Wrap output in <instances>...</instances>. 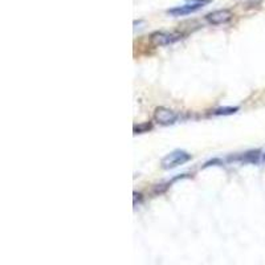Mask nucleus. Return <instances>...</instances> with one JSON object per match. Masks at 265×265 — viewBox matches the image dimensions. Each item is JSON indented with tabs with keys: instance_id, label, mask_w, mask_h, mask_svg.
<instances>
[{
	"instance_id": "1",
	"label": "nucleus",
	"mask_w": 265,
	"mask_h": 265,
	"mask_svg": "<svg viewBox=\"0 0 265 265\" xmlns=\"http://www.w3.org/2000/svg\"><path fill=\"white\" fill-rule=\"evenodd\" d=\"M210 3H211V0H187L184 4L178 5V7H175V8L168 9L167 13L175 17L187 16V15H191V13L197 12V11L201 9L207 4H210Z\"/></svg>"
},
{
	"instance_id": "2",
	"label": "nucleus",
	"mask_w": 265,
	"mask_h": 265,
	"mask_svg": "<svg viewBox=\"0 0 265 265\" xmlns=\"http://www.w3.org/2000/svg\"><path fill=\"white\" fill-rule=\"evenodd\" d=\"M188 161H191V155L188 154L187 151L183 150H175L170 154H167L165 158L162 159V168L163 170H172L178 166H182L184 163H187Z\"/></svg>"
},
{
	"instance_id": "3",
	"label": "nucleus",
	"mask_w": 265,
	"mask_h": 265,
	"mask_svg": "<svg viewBox=\"0 0 265 265\" xmlns=\"http://www.w3.org/2000/svg\"><path fill=\"white\" fill-rule=\"evenodd\" d=\"M182 36L175 32H166V31H158L150 36V41L154 47H166L170 44H174L180 39Z\"/></svg>"
},
{
	"instance_id": "4",
	"label": "nucleus",
	"mask_w": 265,
	"mask_h": 265,
	"mask_svg": "<svg viewBox=\"0 0 265 265\" xmlns=\"http://www.w3.org/2000/svg\"><path fill=\"white\" fill-rule=\"evenodd\" d=\"M154 120L157 124L162 125V126H168V125L175 124L178 120V114L168 107L161 106L155 109Z\"/></svg>"
},
{
	"instance_id": "5",
	"label": "nucleus",
	"mask_w": 265,
	"mask_h": 265,
	"mask_svg": "<svg viewBox=\"0 0 265 265\" xmlns=\"http://www.w3.org/2000/svg\"><path fill=\"white\" fill-rule=\"evenodd\" d=\"M232 19V13L228 9H218L214 12L208 13L205 16V20L212 24V26H220V24H227Z\"/></svg>"
},
{
	"instance_id": "6",
	"label": "nucleus",
	"mask_w": 265,
	"mask_h": 265,
	"mask_svg": "<svg viewBox=\"0 0 265 265\" xmlns=\"http://www.w3.org/2000/svg\"><path fill=\"white\" fill-rule=\"evenodd\" d=\"M260 151H248L241 157L243 162L247 163H257L260 161Z\"/></svg>"
},
{
	"instance_id": "7",
	"label": "nucleus",
	"mask_w": 265,
	"mask_h": 265,
	"mask_svg": "<svg viewBox=\"0 0 265 265\" xmlns=\"http://www.w3.org/2000/svg\"><path fill=\"white\" fill-rule=\"evenodd\" d=\"M237 110V107H224V109H218L215 110V116H227V114H233Z\"/></svg>"
},
{
	"instance_id": "8",
	"label": "nucleus",
	"mask_w": 265,
	"mask_h": 265,
	"mask_svg": "<svg viewBox=\"0 0 265 265\" xmlns=\"http://www.w3.org/2000/svg\"><path fill=\"white\" fill-rule=\"evenodd\" d=\"M151 129V125L150 124H145V125H139V126H134V132L135 134H139V132H145L147 130Z\"/></svg>"
},
{
	"instance_id": "9",
	"label": "nucleus",
	"mask_w": 265,
	"mask_h": 265,
	"mask_svg": "<svg viewBox=\"0 0 265 265\" xmlns=\"http://www.w3.org/2000/svg\"><path fill=\"white\" fill-rule=\"evenodd\" d=\"M263 161H264V162H265V154H264V157H263Z\"/></svg>"
}]
</instances>
